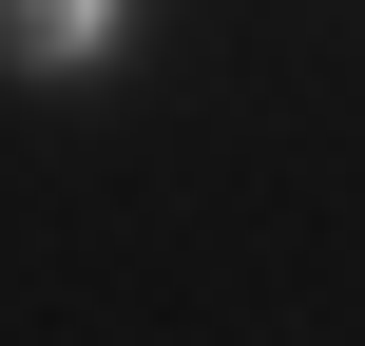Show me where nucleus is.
Here are the masks:
<instances>
[{
    "label": "nucleus",
    "mask_w": 365,
    "mask_h": 346,
    "mask_svg": "<svg viewBox=\"0 0 365 346\" xmlns=\"http://www.w3.org/2000/svg\"><path fill=\"white\" fill-rule=\"evenodd\" d=\"M115 0H0V58H96Z\"/></svg>",
    "instance_id": "nucleus-1"
}]
</instances>
